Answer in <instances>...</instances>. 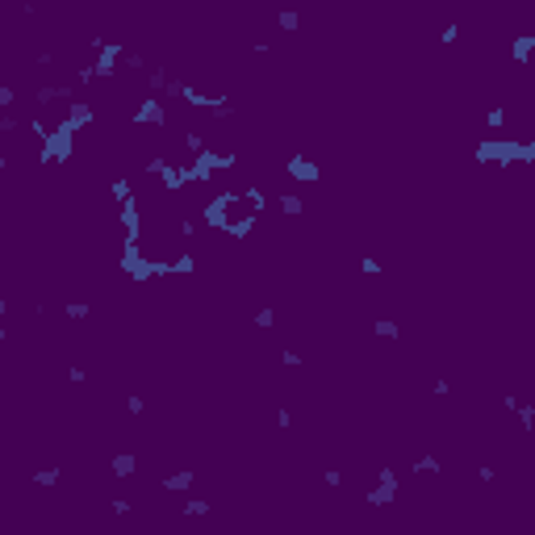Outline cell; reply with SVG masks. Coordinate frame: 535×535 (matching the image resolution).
<instances>
[{"label": "cell", "mask_w": 535, "mask_h": 535, "mask_svg": "<svg viewBox=\"0 0 535 535\" xmlns=\"http://www.w3.org/2000/svg\"><path fill=\"white\" fill-rule=\"evenodd\" d=\"M439 38H444V42H456V38H460V25H447V30L439 34Z\"/></svg>", "instance_id": "2"}, {"label": "cell", "mask_w": 535, "mask_h": 535, "mask_svg": "<svg viewBox=\"0 0 535 535\" xmlns=\"http://www.w3.org/2000/svg\"><path fill=\"white\" fill-rule=\"evenodd\" d=\"M289 176H297V180H318V168H313L310 159H289Z\"/></svg>", "instance_id": "1"}]
</instances>
